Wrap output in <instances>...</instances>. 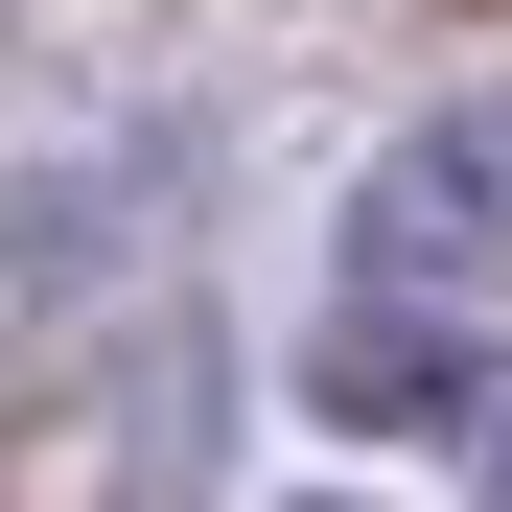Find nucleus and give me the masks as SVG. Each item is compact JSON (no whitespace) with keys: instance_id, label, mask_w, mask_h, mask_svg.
<instances>
[{"instance_id":"obj_2","label":"nucleus","mask_w":512,"mask_h":512,"mask_svg":"<svg viewBox=\"0 0 512 512\" xmlns=\"http://www.w3.org/2000/svg\"><path fill=\"white\" fill-rule=\"evenodd\" d=\"M303 373H326V396H350V419H419V396H443V419H466V373H419V326H396V303H350V326H326V350H303Z\"/></svg>"},{"instance_id":"obj_1","label":"nucleus","mask_w":512,"mask_h":512,"mask_svg":"<svg viewBox=\"0 0 512 512\" xmlns=\"http://www.w3.org/2000/svg\"><path fill=\"white\" fill-rule=\"evenodd\" d=\"M350 256H373V303H419V280H489V256H512V94H443V117H419V140L373 163Z\"/></svg>"},{"instance_id":"obj_3","label":"nucleus","mask_w":512,"mask_h":512,"mask_svg":"<svg viewBox=\"0 0 512 512\" xmlns=\"http://www.w3.org/2000/svg\"><path fill=\"white\" fill-rule=\"evenodd\" d=\"M466 489H489V512H512V350H489V373H466Z\"/></svg>"}]
</instances>
